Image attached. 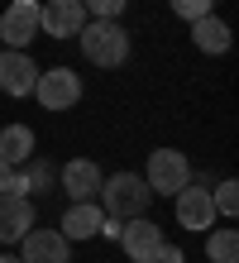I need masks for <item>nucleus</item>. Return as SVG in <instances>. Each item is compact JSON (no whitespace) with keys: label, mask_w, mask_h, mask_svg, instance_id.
Here are the masks:
<instances>
[{"label":"nucleus","mask_w":239,"mask_h":263,"mask_svg":"<svg viewBox=\"0 0 239 263\" xmlns=\"http://www.w3.org/2000/svg\"><path fill=\"white\" fill-rule=\"evenodd\" d=\"M34 96H39L43 110H72V105L82 101V77L72 67H48V72H39Z\"/></svg>","instance_id":"4"},{"label":"nucleus","mask_w":239,"mask_h":263,"mask_svg":"<svg viewBox=\"0 0 239 263\" xmlns=\"http://www.w3.org/2000/svg\"><path fill=\"white\" fill-rule=\"evenodd\" d=\"M230 24L220 20V14H201V20H191V43H196L201 53H225L230 48Z\"/></svg>","instance_id":"14"},{"label":"nucleus","mask_w":239,"mask_h":263,"mask_svg":"<svg viewBox=\"0 0 239 263\" xmlns=\"http://www.w3.org/2000/svg\"><path fill=\"white\" fill-rule=\"evenodd\" d=\"M101 167H96L91 158H72V163H62V192H67L72 201H96L101 196Z\"/></svg>","instance_id":"12"},{"label":"nucleus","mask_w":239,"mask_h":263,"mask_svg":"<svg viewBox=\"0 0 239 263\" xmlns=\"http://www.w3.org/2000/svg\"><path fill=\"white\" fill-rule=\"evenodd\" d=\"M143 182H149L153 196H177L187 182H191V163L182 148H153L149 153V167H143Z\"/></svg>","instance_id":"3"},{"label":"nucleus","mask_w":239,"mask_h":263,"mask_svg":"<svg viewBox=\"0 0 239 263\" xmlns=\"http://www.w3.org/2000/svg\"><path fill=\"white\" fill-rule=\"evenodd\" d=\"M82 5H86V20H120L130 0H82Z\"/></svg>","instance_id":"20"},{"label":"nucleus","mask_w":239,"mask_h":263,"mask_svg":"<svg viewBox=\"0 0 239 263\" xmlns=\"http://www.w3.org/2000/svg\"><path fill=\"white\" fill-rule=\"evenodd\" d=\"M34 225H39V206L29 196H0V244H20V235Z\"/></svg>","instance_id":"11"},{"label":"nucleus","mask_w":239,"mask_h":263,"mask_svg":"<svg viewBox=\"0 0 239 263\" xmlns=\"http://www.w3.org/2000/svg\"><path fill=\"white\" fill-rule=\"evenodd\" d=\"M20 167H24V182H29V192H53V187H58V173H53V163H48V158H39V153H34L29 163H20Z\"/></svg>","instance_id":"17"},{"label":"nucleus","mask_w":239,"mask_h":263,"mask_svg":"<svg viewBox=\"0 0 239 263\" xmlns=\"http://www.w3.org/2000/svg\"><path fill=\"white\" fill-rule=\"evenodd\" d=\"M153 263H182V249H177V244H158V254H153Z\"/></svg>","instance_id":"22"},{"label":"nucleus","mask_w":239,"mask_h":263,"mask_svg":"<svg viewBox=\"0 0 239 263\" xmlns=\"http://www.w3.org/2000/svg\"><path fill=\"white\" fill-rule=\"evenodd\" d=\"M96 201H101V211L115 215V220H134V215H149L153 192H149V182L139 173H115V177L101 182V196Z\"/></svg>","instance_id":"2"},{"label":"nucleus","mask_w":239,"mask_h":263,"mask_svg":"<svg viewBox=\"0 0 239 263\" xmlns=\"http://www.w3.org/2000/svg\"><path fill=\"white\" fill-rule=\"evenodd\" d=\"M0 263H20V258H10V254H0Z\"/></svg>","instance_id":"23"},{"label":"nucleus","mask_w":239,"mask_h":263,"mask_svg":"<svg viewBox=\"0 0 239 263\" xmlns=\"http://www.w3.org/2000/svg\"><path fill=\"white\" fill-rule=\"evenodd\" d=\"M0 196H29V182H24V167H14L0 158Z\"/></svg>","instance_id":"19"},{"label":"nucleus","mask_w":239,"mask_h":263,"mask_svg":"<svg viewBox=\"0 0 239 263\" xmlns=\"http://www.w3.org/2000/svg\"><path fill=\"white\" fill-rule=\"evenodd\" d=\"M34 82H39V63L29 58L24 48H0V91L14 101L34 96Z\"/></svg>","instance_id":"6"},{"label":"nucleus","mask_w":239,"mask_h":263,"mask_svg":"<svg viewBox=\"0 0 239 263\" xmlns=\"http://www.w3.org/2000/svg\"><path fill=\"white\" fill-rule=\"evenodd\" d=\"M172 211H177V225L182 230H211L220 220L215 201H211V187H196V182H187V187L172 196Z\"/></svg>","instance_id":"8"},{"label":"nucleus","mask_w":239,"mask_h":263,"mask_svg":"<svg viewBox=\"0 0 239 263\" xmlns=\"http://www.w3.org/2000/svg\"><path fill=\"white\" fill-rule=\"evenodd\" d=\"M172 5V14H177V20H201V14H211V0H168Z\"/></svg>","instance_id":"21"},{"label":"nucleus","mask_w":239,"mask_h":263,"mask_svg":"<svg viewBox=\"0 0 239 263\" xmlns=\"http://www.w3.org/2000/svg\"><path fill=\"white\" fill-rule=\"evenodd\" d=\"M72 258V239L62 230H24L20 235V263H67Z\"/></svg>","instance_id":"7"},{"label":"nucleus","mask_w":239,"mask_h":263,"mask_svg":"<svg viewBox=\"0 0 239 263\" xmlns=\"http://www.w3.org/2000/svg\"><path fill=\"white\" fill-rule=\"evenodd\" d=\"M211 201H215V215L234 220V215H239V182H234V177H225V182L211 192Z\"/></svg>","instance_id":"18"},{"label":"nucleus","mask_w":239,"mask_h":263,"mask_svg":"<svg viewBox=\"0 0 239 263\" xmlns=\"http://www.w3.org/2000/svg\"><path fill=\"white\" fill-rule=\"evenodd\" d=\"M77 43H82L86 63H96V67H124L130 63V29L120 20H86L77 29Z\"/></svg>","instance_id":"1"},{"label":"nucleus","mask_w":239,"mask_h":263,"mask_svg":"<svg viewBox=\"0 0 239 263\" xmlns=\"http://www.w3.org/2000/svg\"><path fill=\"white\" fill-rule=\"evenodd\" d=\"M206 258L211 263H239V230H215L206 235Z\"/></svg>","instance_id":"16"},{"label":"nucleus","mask_w":239,"mask_h":263,"mask_svg":"<svg viewBox=\"0 0 239 263\" xmlns=\"http://www.w3.org/2000/svg\"><path fill=\"white\" fill-rule=\"evenodd\" d=\"M39 39V0H10L0 14V48H29Z\"/></svg>","instance_id":"5"},{"label":"nucleus","mask_w":239,"mask_h":263,"mask_svg":"<svg viewBox=\"0 0 239 263\" xmlns=\"http://www.w3.org/2000/svg\"><path fill=\"white\" fill-rule=\"evenodd\" d=\"M101 220H105V211L96 206V201H72L58 230L67 239H91V235H101Z\"/></svg>","instance_id":"13"},{"label":"nucleus","mask_w":239,"mask_h":263,"mask_svg":"<svg viewBox=\"0 0 239 263\" xmlns=\"http://www.w3.org/2000/svg\"><path fill=\"white\" fill-rule=\"evenodd\" d=\"M82 24H86L82 0H48V5H39V34H48V39H77Z\"/></svg>","instance_id":"9"},{"label":"nucleus","mask_w":239,"mask_h":263,"mask_svg":"<svg viewBox=\"0 0 239 263\" xmlns=\"http://www.w3.org/2000/svg\"><path fill=\"white\" fill-rule=\"evenodd\" d=\"M0 158L14 163V167L29 163V158H34V129H29V125H5V129H0Z\"/></svg>","instance_id":"15"},{"label":"nucleus","mask_w":239,"mask_h":263,"mask_svg":"<svg viewBox=\"0 0 239 263\" xmlns=\"http://www.w3.org/2000/svg\"><path fill=\"white\" fill-rule=\"evenodd\" d=\"M120 244H124V254H130L134 263H153L158 244H163V230H158L149 215H134V220L120 225Z\"/></svg>","instance_id":"10"}]
</instances>
